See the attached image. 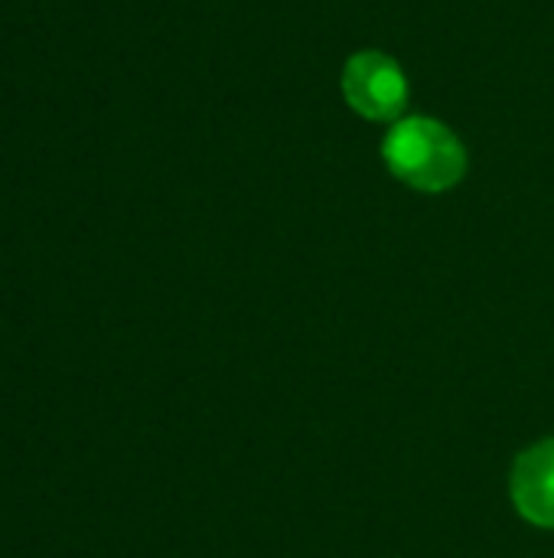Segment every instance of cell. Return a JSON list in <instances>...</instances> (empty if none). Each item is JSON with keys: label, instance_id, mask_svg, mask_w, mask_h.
Segmentation results:
<instances>
[{"label": "cell", "instance_id": "6da1fadb", "mask_svg": "<svg viewBox=\"0 0 554 558\" xmlns=\"http://www.w3.org/2000/svg\"><path fill=\"white\" fill-rule=\"evenodd\" d=\"M382 157L402 183L421 193L454 190L467 173L464 141L438 118H402L382 141Z\"/></svg>", "mask_w": 554, "mask_h": 558}, {"label": "cell", "instance_id": "3957f363", "mask_svg": "<svg viewBox=\"0 0 554 558\" xmlns=\"http://www.w3.org/2000/svg\"><path fill=\"white\" fill-rule=\"evenodd\" d=\"M509 494L519 517L542 530H554V438L532 445L516 458Z\"/></svg>", "mask_w": 554, "mask_h": 558}, {"label": "cell", "instance_id": "7a4b0ae2", "mask_svg": "<svg viewBox=\"0 0 554 558\" xmlns=\"http://www.w3.org/2000/svg\"><path fill=\"white\" fill-rule=\"evenodd\" d=\"M343 95L353 111H359L369 121H402V111L408 108V75L405 69L379 52L362 49L353 52L343 65Z\"/></svg>", "mask_w": 554, "mask_h": 558}]
</instances>
